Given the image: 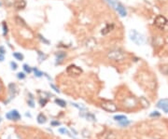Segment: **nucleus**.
<instances>
[{"mask_svg":"<svg viewBox=\"0 0 168 139\" xmlns=\"http://www.w3.org/2000/svg\"><path fill=\"white\" fill-rule=\"evenodd\" d=\"M107 56L108 60H110L111 62H115V63H122V62H124L127 58L126 52L123 50L119 49V48L111 49L110 50H108Z\"/></svg>","mask_w":168,"mask_h":139,"instance_id":"nucleus-1","label":"nucleus"},{"mask_svg":"<svg viewBox=\"0 0 168 139\" xmlns=\"http://www.w3.org/2000/svg\"><path fill=\"white\" fill-rule=\"evenodd\" d=\"M129 38L135 44H137V46L143 45L145 43V41H146L145 36L142 34H140L139 32H137V30H131L130 33H129Z\"/></svg>","mask_w":168,"mask_h":139,"instance_id":"nucleus-2","label":"nucleus"},{"mask_svg":"<svg viewBox=\"0 0 168 139\" xmlns=\"http://www.w3.org/2000/svg\"><path fill=\"white\" fill-rule=\"evenodd\" d=\"M101 108L107 111V112H110V113H113V112H116L118 110V106L113 103L111 101H108V100H104L102 103H101Z\"/></svg>","mask_w":168,"mask_h":139,"instance_id":"nucleus-3","label":"nucleus"},{"mask_svg":"<svg viewBox=\"0 0 168 139\" xmlns=\"http://www.w3.org/2000/svg\"><path fill=\"white\" fill-rule=\"evenodd\" d=\"M154 24H155V25L158 27V28L163 30L167 26V24H168V20L166 19L165 16L158 15L155 18V20H154Z\"/></svg>","mask_w":168,"mask_h":139,"instance_id":"nucleus-4","label":"nucleus"},{"mask_svg":"<svg viewBox=\"0 0 168 139\" xmlns=\"http://www.w3.org/2000/svg\"><path fill=\"white\" fill-rule=\"evenodd\" d=\"M66 73L70 76H79L82 73V69L78 66L71 64V66L66 68Z\"/></svg>","mask_w":168,"mask_h":139,"instance_id":"nucleus-5","label":"nucleus"},{"mask_svg":"<svg viewBox=\"0 0 168 139\" xmlns=\"http://www.w3.org/2000/svg\"><path fill=\"white\" fill-rule=\"evenodd\" d=\"M138 105V102L137 100L135 98L134 96H129V97H126L124 102H123V105L127 108H135Z\"/></svg>","mask_w":168,"mask_h":139,"instance_id":"nucleus-6","label":"nucleus"},{"mask_svg":"<svg viewBox=\"0 0 168 139\" xmlns=\"http://www.w3.org/2000/svg\"><path fill=\"white\" fill-rule=\"evenodd\" d=\"M6 118L10 120H15V122H17V120L21 119V114L19 113V111L18 110L13 109L6 114Z\"/></svg>","mask_w":168,"mask_h":139,"instance_id":"nucleus-7","label":"nucleus"},{"mask_svg":"<svg viewBox=\"0 0 168 139\" xmlns=\"http://www.w3.org/2000/svg\"><path fill=\"white\" fill-rule=\"evenodd\" d=\"M115 8H116V10L118 11V13H119V15H120L121 17H125V16H127V10H126L125 7L122 5L121 3H118Z\"/></svg>","mask_w":168,"mask_h":139,"instance_id":"nucleus-8","label":"nucleus"},{"mask_svg":"<svg viewBox=\"0 0 168 139\" xmlns=\"http://www.w3.org/2000/svg\"><path fill=\"white\" fill-rule=\"evenodd\" d=\"M157 106L159 108L162 109L165 112L168 113V99H161L157 103Z\"/></svg>","mask_w":168,"mask_h":139,"instance_id":"nucleus-9","label":"nucleus"},{"mask_svg":"<svg viewBox=\"0 0 168 139\" xmlns=\"http://www.w3.org/2000/svg\"><path fill=\"white\" fill-rule=\"evenodd\" d=\"M8 92H10V98H14L18 94V87L15 83H10L8 85Z\"/></svg>","mask_w":168,"mask_h":139,"instance_id":"nucleus-10","label":"nucleus"},{"mask_svg":"<svg viewBox=\"0 0 168 139\" xmlns=\"http://www.w3.org/2000/svg\"><path fill=\"white\" fill-rule=\"evenodd\" d=\"M66 57V53L65 52H58L55 54V59H56V64H60L63 63V61Z\"/></svg>","mask_w":168,"mask_h":139,"instance_id":"nucleus-11","label":"nucleus"},{"mask_svg":"<svg viewBox=\"0 0 168 139\" xmlns=\"http://www.w3.org/2000/svg\"><path fill=\"white\" fill-rule=\"evenodd\" d=\"M26 7V2L25 0H17V1L14 3V8L18 10H24V8Z\"/></svg>","mask_w":168,"mask_h":139,"instance_id":"nucleus-12","label":"nucleus"},{"mask_svg":"<svg viewBox=\"0 0 168 139\" xmlns=\"http://www.w3.org/2000/svg\"><path fill=\"white\" fill-rule=\"evenodd\" d=\"M79 115L81 116V117H85L89 122H96V118H95V116L92 113H90V112H85V114H83V112L81 111Z\"/></svg>","mask_w":168,"mask_h":139,"instance_id":"nucleus-13","label":"nucleus"},{"mask_svg":"<svg viewBox=\"0 0 168 139\" xmlns=\"http://www.w3.org/2000/svg\"><path fill=\"white\" fill-rule=\"evenodd\" d=\"M114 28H115V25L113 24H107V25L105 27V28H104V29L102 30L101 33H102V35H107V34L109 33V32H111Z\"/></svg>","mask_w":168,"mask_h":139,"instance_id":"nucleus-14","label":"nucleus"},{"mask_svg":"<svg viewBox=\"0 0 168 139\" xmlns=\"http://www.w3.org/2000/svg\"><path fill=\"white\" fill-rule=\"evenodd\" d=\"M37 120H38V122L39 124H44V123H46L47 122V118H46V116H45L44 114H39L38 116V118H37Z\"/></svg>","mask_w":168,"mask_h":139,"instance_id":"nucleus-15","label":"nucleus"},{"mask_svg":"<svg viewBox=\"0 0 168 139\" xmlns=\"http://www.w3.org/2000/svg\"><path fill=\"white\" fill-rule=\"evenodd\" d=\"M54 102H55V104H57L59 106H61V108H66V102L62 100V99L56 98L55 100H54Z\"/></svg>","mask_w":168,"mask_h":139,"instance_id":"nucleus-16","label":"nucleus"},{"mask_svg":"<svg viewBox=\"0 0 168 139\" xmlns=\"http://www.w3.org/2000/svg\"><path fill=\"white\" fill-rule=\"evenodd\" d=\"M13 57H14L16 60H18V61H22V60L24 59V54H22L21 52H13Z\"/></svg>","mask_w":168,"mask_h":139,"instance_id":"nucleus-17","label":"nucleus"},{"mask_svg":"<svg viewBox=\"0 0 168 139\" xmlns=\"http://www.w3.org/2000/svg\"><path fill=\"white\" fill-rule=\"evenodd\" d=\"M114 119L116 120V122H122V120H125L127 119V117L124 115H116L114 116Z\"/></svg>","mask_w":168,"mask_h":139,"instance_id":"nucleus-18","label":"nucleus"},{"mask_svg":"<svg viewBox=\"0 0 168 139\" xmlns=\"http://www.w3.org/2000/svg\"><path fill=\"white\" fill-rule=\"evenodd\" d=\"M38 60H39V62H42V61H45V60L47 59V55L41 52H38Z\"/></svg>","mask_w":168,"mask_h":139,"instance_id":"nucleus-19","label":"nucleus"},{"mask_svg":"<svg viewBox=\"0 0 168 139\" xmlns=\"http://www.w3.org/2000/svg\"><path fill=\"white\" fill-rule=\"evenodd\" d=\"M33 71H34V74H35V76L37 77V78H41L43 76V72L42 71H40L38 70V68H33Z\"/></svg>","mask_w":168,"mask_h":139,"instance_id":"nucleus-20","label":"nucleus"},{"mask_svg":"<svg viewBox=\"0 0 168 139\" xmlns=\"http://www.w3.org/2000/svg\"><path fill=\"white\" fill-rule=\"evenodd\" d=\"M58 131H59V133H63V134H66V136H69L72 137L70 132L68 131V130H66V128H60V129L58 130Z\"/></svg>","mask_w":168,"mask_h":139,"instance_id":"nucleus-21","label":"nucleus"},{"mask_svg":"<svg viewBox=\"0 0 168 139\" xmlns=\"http://www.w3.org/2000/svg\"><path fill=\"white\" fill-rule=\"evenodd\" d=\"M22 68H24V70L25 73H28V74L33 71V68H32L30 66H28V64H26L22 66Z\"/></svg>","mask_w":168,"mask_h":139,"instance_id":"nucleus-22","label":"nucleus"},{"mask_svg":"<svg viewBox=\"0 0 168 139\" xmlns=\"http://www.w3.org/2000/svg\"><path fill=\"white\" fill-rule=\"evenodd\" d=\"M48 103V99L47 98H43V97H40L39 99V105L41 106H44L46 105V104Z\"/></svg>","mask_w":168,"mask_h":139,"instance_id":"nucleus-23","label":"nucleus"},{"mask_svg":"<svg viewBox=\"0 0 168 139\" xmlns=\"http://www.w3.org/2000/svg\"><path fill=\"white\" fill-rule=\"evenodd\" d=\"M3 32H4V36H7L8 35V24L6 22H3Z\"/></svg>","mask_w":168,"mask_h":139,"instance_id":"nucleus-24","label":"nucleus"},{"mask_svg":"<svg viewBox=\"0 0 168 139\" xmlns=\"http://www.w3.org/2000/svg\"><path fill=\"white\" fill-rule=\"evenodd\" d=\"M131 123V122H129V120H127V119H125V120H122V122H119V124L121 125V126H122V127H126V126H128V125Z\"/></svg>","mask_w":168,"mask_h":139,"instance_id":"nucleus-25","label":"nucleus"},{"mask_svg":"<svg viewBox=\"0 0 168 139\" xmlns=\"http://www.w3.org/2000/svg\"><path fill=\"white\" fill-rule=\"evenodd\" d=\"M38 38H39V39L41 40L44 44H47V45H49V41L48 39L45 38L43 36H41V35H38Z\"/></svg>","mask_w":168,"mask_h":139,"instance_id":"nucleus-26","label":"nucleus"},{"mask_svg":"<svg viewBox=\"0 0 168 139\" xmlns=\"http://www.w3.org/2000/svg\"><path fill=\"white\" fill-rule=\"evenodd\" d=\"M27 104H28L30 108H35V102L33 100V97H30V99L27 101Z\"/></svg>","mask_w":168,"mask_h":139,"instance_id":"nucleus-27","label":"nucleus"},{"mask_svg":"<svg viewBox=\"0 0 168 139\" xmlns=\"http://www.w3.org/2000/svg\"><path fill=\"white\" fill-rule=\"evenodd\" d=\"M26 77V75L24 73H22V72H19L17 74V78H19V80H24Z\"/></svg>","mask_w":168,"mask_h":139,"instance_id":"nucleus-28","label":"nucleus"},{"mask_svg":"<svg viewBox=\"0 0 168 139\" xmlns=\"http://www.w3.org/2000/svg\"><path fill=\"white\" fill-rule=\"evenodd\" d=\"M49 86H51V88H52V89L54 92H58V94H60V90H59L58 88H57L55 85H54V84H52V83H49Z\"/></svg>","mask_w":168,"mask_h":139,"instance_id":"nucleus-29","label":"nucleus"},{"mask_svg":"<svg viewBox=\"0 0 168 139\" xmlns=\"http://www.w3.org/2000/svg\"><path fill=\"white\" fill-rule=\"evenodd\" d=\"M10 66H11L12 70H16V69L18 68V64L15 62H10Z\"/></svg>","mask_w":168,"mask_h":139,"instance_id":"nucleus-30","label":"nucleus"},{"mask_svg":"<svg viewBox=\"0 0 168 139\" xmlns=\"http://www.w3.org/2000/svg\"><path fill=\"white\" fill-rule=\"evenodd\" d=\"M116 0H107V2L109 4V5H111V7L115 8L116 7Z\"/></svg>","mask_w":168,"mask_h":139,"instance_id":"nucleus-31","label":"nucleus"},{"mask_svg":"<svg viewBox=\"0 0 168 139\" xmlns=\"http://www.w3.org/2000/svg\"><path fill=\"white\" fill-rule=\"evenodd\" d=\"M51 125H52V126H60V125H61V123L60 122H57V120H52V122H51Z\"/></svg>","mask_w":168,"mask_h":139,"instance_id":"nucleus-32","label":"nucleus"},{"mask_svg":"<svg viewBox=\"0 0 168 139\" xmlns=\"http://www.w3.org/2000/svg\"><path fill=\"white\" fill-rule=\"evenodd\" d=\"M161 114L158 112V111H153V112L151 114V117H160Z\"/></svg>","mask_w":168,"mask_h":139,"instance_id":"nucleus-33","label":"nucleus"},{"mask_svg":"<svg viewBox=\"0 0 168 139\" xmlns=\"http://www.w3.org/2000/svg\"><path fill=\"white\" fill-rule=\"evenodd\" d=\"M5 52H6L5 49H4L2 46H0V53H1V54H5Z\"/></svg>","mask_w":168,"mask_h":139,"instance_id":"nucleus-34","label":"nucleus"},{"mask_svg":"<svg viewBox=\"0 0 168 139\" xmlns=\"http://www.w3.org/2000/svg\"><path fill=\"white\" fill-rule=\"evenodd\" d=\"M4 60H5V57H4V54H1V53H0V62H3Z\"/></svg>","mask_w":168,"mask_h":139,"instance_id":"nucleus-35","label":"nucleus"},{"mask_svg":"<svg viewBox=\"0 0 168 139\" xmlns=\"http://www.w3.org/2000/svg\"><path fill=\"white\" fill-rule=\"evenodd\" d=\"M25 116H26V117H30V118H31V115H30L29 113H26V114H25Z\"/></svg>","mask_w":168,"mask_h":139,"instance_id":"nucleus-36","label":"nucleus"},{"mask_svg":"<svg viewBox=\"0 0 168 139\" xmlns=\"http://www.w3.org/2000/svg\"><path fill=\"white\" fill-rule=\"evenodd\" d=\"M2 90V84H1V82H0V92H1Z\"/></svg>","mask_w":168,"mask_h":139,"instance_id":"nucleus-37","label":"nucleus"},{"mask_svg":"<svg viewBox=\"0 0 168 139\" xmlns=\"http://www.w3.org/2000/svg\"><path fill=\"white\" fill-rule=\"evenodd\" d=\"M1 120H2V119H1V117H0V122H1Z\"/></svg>","mask_w":168,"mask_h":139,"instance_id":"nucleus-38","label":"nucleus"},{"mask_svg":"<svg viewBox=\"0 0 168 139\" xmlns=\"http://www.w3.org/2000/svg\"><path fill=\"white\" fill-rule=\"evenodd\" d=\"M0 7H1V2H0Z\"/></svg>","mask_w":168,"mask_h":139,"instance_id":"nucleus-39","label":"nucleus"}]
</instances>
